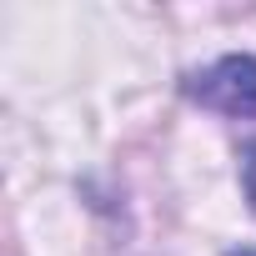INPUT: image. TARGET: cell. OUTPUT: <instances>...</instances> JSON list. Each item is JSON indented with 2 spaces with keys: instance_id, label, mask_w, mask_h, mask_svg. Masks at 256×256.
<instances>
[{
  "instance_id": "6da1fadb",
  "label": "cell",
  "mask_w": 256,
  "mask_h": 256,
  "mask_svg": "<svg viewBox=\"0 0 256 256\" xmlns=\"http://www.w3.org/2000/svg\"><path fill=\"white\" fill-rule=\"evenodd\" d=\"M186 90L221 116H256V56H221L211 70L191 76Z\"/></svg>"
},
{
  "instance_id": "7a4b0ae2",
  "label": "cell",
  "mask_w": 256,
  "mask_h": 256,
  "mask_svg": "<svg viewBox=\"0 0 256 256\" xmlns=\"http://www.w3.org/2000/svg\"><path fill=\"white\" fill-rule=\"evenodd\" d=\"M241 186H246V201L256 211V141L246 146V161H241Z\"/></svg>"
},
{
  "instance_id": "3957f363",
  "label": "cell",
  "mask_w": 256,
  "mask_h": 256,
  "mask_svg": "<svg viewBox=\"0 0 256 256\" xmlns=\"http://www.w3.org/2000/svg\"><path fill=\"white\" fill-rule=\"evenodd\" d=\"M236 256H256V251H236Z\"/></svg>"
}]
</instances>
